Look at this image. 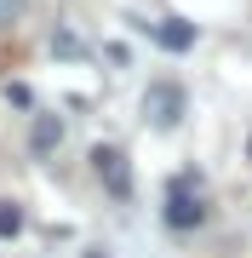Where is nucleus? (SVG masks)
<instances>
[{
  "mask_svg": "<svg viewBox=\"0 0 252 258\" xmlns=\"http://www.w3.org/2000/svg\"><path fill=\"white\" fill-rule=\"evenodd\" d=\"M12 235H23V207L0 201V241H12Z\"/></svg>",
  "mask_w": 252,
  "mask_h": 258,
  "instance_id": "nucleus-6",
  "label": "nucleus"
},
{
  "mask_svg": "<svg viewBox=\"0 0 252 258\" xmlns=\"http://www.w3.org/2000/svg\"><path fill=\"white\" fill-rule=\"evenodd\" d=\"M23 12H29V0H0V29H12Z\"/></svg>",
  "mask_w": 252,
  "mask_h": 258,
  "instance_id": "nucleus-7",
  "label": "nucleus"
},
{
  "mask_svg": "<svg viewBox=\"0 0 252 258\" xmlns=\"http://www.w3.org/2000/svg\"><path fill=\"white\" fill-rule=\"evenodd\" d=\"M149 40H160L166 52H189L195 46V23H184V18H155V23H138Z\"/></svg>",
  "mask_w": 252,
  "mask_h": 258,
  "instance_id": "nucleus-4",
  "label": "nucleus"
},
{
  "mask_svg": "<svg viewBox=\"0 0 252 258\" xmlns=\"http://www.w3.org/2000/svg\"><path fill=\"white\" fill-rule=\"evenodd\" d=\"M92 172H98V184L109 189L115 201H126V195H132V166H126V149L98 144V149H92Z\"/></svg>",
  "mask_w": 252,
  "mask_h": 258,
  "instance_id": "nucleus-2",
  "label": "nucleus"
},
{
  "mask_svg": "<svg viewBox=\"0 0 252 258\" xmlns=\"http://www.w3.org/2000/svg\"><path fill=\"white\" fill-rule=\"evenodd\" d=\"M63 115H35L29 120V149H35V155H57V149H63Z\"/></svg>",
  "mask_w": 252,
  "mask_h": 258,
  "instance_id": "nucleus-5",
  "label": "nucleus"
},
{
  "mask_svg": "<svg viewBox=\"0 0 252 258\" xmlns=\"http://www.w3.org/2000/svg\"><path fill=\"white\" fill-rule=\"evenodd\" d=\"M52 52H63V57H80V40L69 35V29H57V35H52Z\"/></svg>",
  "mask_w": 252,
  "mask_h": 258,
  "instance_id": "nucleus-8",
  "label": "nucleus"
},
{
  "mask_svg": "<svg viewBox=\"0 0 252 258\" xmlns=\"http://www.w3.org/2000/svg\"><path fill=\"white\" fill-rule=\"evenodd\" d=\"M143 120L160 132H172L178 120H184V86L178 81H149V92H143Z\"/></svg>",
  "mask_w": 252,
  "mask_h": 258,
  "instance_id": "nucleus-1",
  "label": "nucleus"
},
{
  "mask_svg": "<svg viewBox=\"0 0 252 258\" xmlns=\"http://www.w3.org/2000/svg\"><path fill=\"white\" fill-rule=\"evenodd\" d=\"M206 224V201L189 195V184H172L166 195V230H201Z\"/></svg>",
  "mask_w": 252,
  "mask_h": 258,
  "instance_id": "nucleus-3",
  "label": "nucleus"
}]
</instances>
